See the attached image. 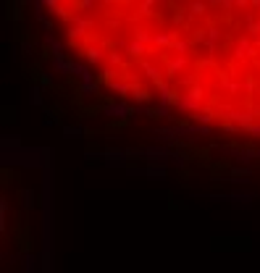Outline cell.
<instances>
[{
    "instance_id": "30bf717a",
    "label": "cell",
    "mask_w": 260,
    "mask_h": 273,
    "mask_svg": "<svg viewBox=\"0 0 260 273\" xmlns=\"http://www.w3.org/2000/svg\"><path fill=\"white\" fill-rule=\"evenodd\" d=\"M82 134H85V139H89V142H92L100 132H97V129H89V126H87V129H82Z\"/></svg>"
},
{
    "instance_id": "6da1fadb",
    "label": "cell",
    "mask_w": 260,
    "mask_h": 273,
    "mask_svg": "<svg viewBox=\"0 0 260 273\" xmlns=\"http://www.w3.org/2000/svg\"><path fill=\"white\" fill-rule=\"evenodd\" d=\"M11 239L16 242V250L24 252L26 258H32L34 255V234H32V223L29 221H13L11 226Z\"/></svg>"
},
{
    "instance_id": "5b68a950",
    "label": "cell",
    "mask_w": 260,
    "mask_h": 273,
    "mask_svg": "<svg viewBox=\"0 0 260 273\" xmlns=\"http://www.w3.org/2000/svg\"><path fill=\"white\" fill-rule=\"evenodd\" d=\"M0 176H3V179H0V187H3V189H8V184H13V181H16L18 171H16V168H8V166H3V168H0Z\"/></svg>"
},
{
    "instance_id": "8992f818",
    "label": "cell",
    "mask_w": 260,
    "mask_h": 273,
    "mask_svg": "<svg viewBox=\"0 0 260 273\" xmlns=\"http://www.w3.org/2000/svg\"><path fill=\"white\" fill-rule=\"evenodd\" d=\"M129 124H132V118H113V121H108L105 132H110V134H118V132H124Z\"/></svg>"
},
{
    "instance_id": "52a82bcc",
    "label": "cell",
    "mask_w": 260,
    "mask_h": 273,
    "mask_svg": "<svg viewBox=\"0 0 260 273\" xmlns=\"http://www.w3.org/2000/svg\"><path fill=\"white\" fill-rule=\"evenodd\" d=\"M13 121H16V105H3V108H0V124L8 126Z\"/></svg>"
},
{
    "instance_id": "277c9868",
    "label": "cell",
    "mask_w": 260,
    "mask_h": 273,
    "mask_svg": "<svg viewBox=\"0 0 260 273\" xmlns=\"http://www.w3.org/2000/svg\"><path fill=\"white\" fill-rule=\"evenodd\" d=\"M5 8H8V13H5V19H8V21H13V24H24V8H26L24 0H13V3H8Z\"/></svg>"
},
{
    "instance_id": "3957f363",
    "label": "cell",
    "mask_w": 260,
    "mask_h": 273,
    "mask_svg": "<svg viewBox=\"0 0 260 273\" xmlns=\"http://www.w3.org/2000/svg\"><path fill=\"white\" fill-rule=\"evenodd\" d=\"M205 171L218 181V176H229V174H231V160H229V158H218V160H213Z\"/></svg>"
},
{
    "instance_id": "9c48e42d",
    "label": "cell",
    "mask_w": 260,
    "mask_h": 273,
    "mask_svg": "<svg viewBox=\"0 0 260 273\" xmlns=\"http://www.w3.org/2000/svg\"><path fill=\"white\" fill-rule=\"evenodd\" d=\"M166 207H169V210H187V203H184V200H179V197H173V195H169V205H166Z\"/></svg>"
},
{
    "instance_id": "7a4b0ae2",
    "label": "cell",
    "mask_w": 260,
    "mask_h": 273,
    "mask_svg": "<svg viewBox=\"0 0 260 273\" xmlns=\"http://www.w3.org/2000/svg\"><path fill=\"white\" fill-rule=\"evenodd\" d=\"M210 252H250L253 239L250 236H210Z\"/></svg>"
},
{
    "instance_id": "ba28073f",
    "label": "cell",
    "mask_w": 260,
    "mask_h": 273,
    "mask_svg": "<svg viewBox=\"0 0 260 273\" xmlns=\"http://www.w3.org/2000/svg\"><path fill=\"white\" fill-rule=\"evenodd\" d=\"M48 116L53 118V121H61V118L66 116V105H63L61 100H55V103H53V105L48 108Z\"/></svg>"
}]
</instances>
